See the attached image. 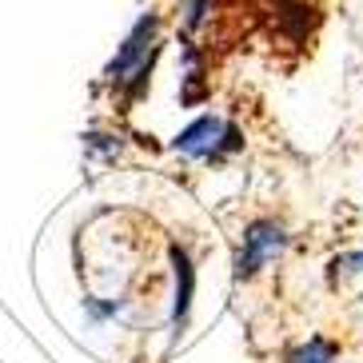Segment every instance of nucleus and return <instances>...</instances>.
I'll return each instance as SVG.
<instances>
[{
    "instance_id": "6",
    "label": "nucleus",
    "mask_w": 363,
    "mask_h": 363,
    "mask_svg": "<svg viewBox=\"0 0 363 363\" xmlns=\"http://www.w3.org/2000/svg\"><path fill=\"white\" fill-rule=\"evenodd\" d=\"M128 311V296H116V299H100V296H88L84 299V315L92 323H108Z\"/></svg>"
},
{
    "instance_id": "8",
    "label": "nucleus",
    "mask_w": 363,
    "mask_h": 363,
    "mask_svg": "<svg viewBox=\"0 0 363 363\" xmlns=\"http://www.w3.org/2000/svg\"><path fill=\"white\" fill-rule=\"evenodd\" d=\"M84 152L88 156H100V160H116L120 156V136H112V132H88Z\"/></svg>"
},
{
    "instance_id": "5",
    "label": "nucleus",
    "mask_w": 363,
    "mask_h": 363,
    "mask_svg": "<svg viewBox=\"0 0 363 363\" xmlns=\"http://www.w3.org/2000/svg\"><path fill=\"white\" fill-rule=\"evenodd\" d=\"M284 363H340V343L328 340V335H311V340L296 343Z\"/></svg>"
},
{
    "instance_id": "7",
    "label": "nucleus",
    "mask_w": 363,
    "mask_h": 363,
    "mask_svg": "<svg viewBox=\"0 0 363 363\" xmlns=\"http://www.w3.org/2000/svg\"><path fill=\"white\" fill-rule=\"evenodd\" d=\"M208 16H212V0H180V28H184V36L200 33L203 24H208Z\"/></svg>"
},
{
    "instance_id": "3",
    "label": "nucleus",
    "mask_w": 363,
    "mask_h": 363,
    "mask_svg": "<svg viewBox=\"0 0 363 363\" xmlns=\"http://www.w3.org/2000/svg\"><path fill=\"white\" fill-rule=\"evenodd\" d=\"M172 152L184 156V160L220 164V160H228V156H235V152H244V132L235 128V124H228L224 116L208 112V116H196L180 136L172 140Z\"/></svg>"
},
{
    "instance_id": "4",
    "label": "nucleus",
    "mask_w": 363,
    "mask_h": 363,
    "mask_svg": "<svg viewBox=\"0 0 363 363\" xmlns=\"http://www.w3.org/2000/svg\"><path fill=\"white\" fill-rule=\"evenodd\" d=\"M172 315H168V328H172V340H180L188 331V320H192V299H196V264H192V252L184 244H172Z\"/></svg>"
},
{
    "instance_id": "2",
    "label": "nucleus",
    "mask_w": 363,
    "mask_h": 363,
    "mask_svg": "<svg viewBox=\"0 0 363 363\" xmlns=\"http://www.w3.org/2000/svg\"><path fill=\"white\" fill-rule=\"evenodd\" d=\"M288 244H291V232H288L284 220H276V216L252 220V224L244 228V235H240L235 256H232V276L240 279V284L256 279L272 259H279L284 252H288Z\"/></svg>"
},
{
    "instance_id": "9",
    "label": "nucleus",
    "mask_w": 363,
    "mask_h": 363,
    "mask_svg": "<svg viewBox=\"0 0 363 363\" xmlns=\"http://www.w3.org/2000/svg\"><path fill=\"white\" fill-rule=\"evenodd\" d=\"M328 276L335 279V284L347 279V276H363V252H343V256H335V259H331Z\"/></svg>"
},
{
    "instance_id": "1",
    "label": "nucleus",
    "mask_w": 363,
    "mask_h": 363,
    "mask_svg": "<svg viewBox=\"0 0 363 363\" xmlns=\"http://www.w3.org/2000/svg\"><path fill=\"white\" fill-rule=\"evenodd\" d=\"M156 56H160V12H140L120 40L116 56L104 65V88H112L128 104L140 100L152 84Z\"/></svg>"
}]
</instances>
